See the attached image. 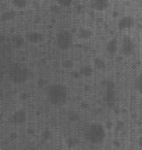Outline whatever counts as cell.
Returning <instances> with one entry per match:
<instances>
[{
  "label": "cell",
  "instance_id": "1",
  "mask_svg": "<svg viewBox=\"0 0 142 150\" xmlns=\"http://www.w3.org/2000/svg\"><path fill=\"white\" fill-rule=\"evenodd\" d=\"M46 99L48 102L55 106V107H61L64 106L68 100V89L63 83H52L46 89Z\"/></svg>",
  "mask_w": 142,
  "mask_h": 150
},
{
  "label": "cell",
  "instance_id": "2",
  "mask_svg": "<svg viewBox=\"0 0 142 150\" xmlns=\"http://www.w3.org/2000/svg\"><path fill=\"white\" fill-rule=\"evenodd\" d=\"M7 74H9V78H10V81L14 85H24V83H27L29 81L32 72H31V70L28 68L27 65L22 64V63H13L9 67Z\"/></svg>",
  "mask_w": 142,
  "mask_h": 150
},
{
  "label": "cell",
  "instance_id": "3",
  "mask_svg": "<svg viewBox=\"0 0 142 150\" xmlns=\"http://www.w3.org/2000/svg\"><path fill=\"white\" fill-rule=\"evenodd\" d=\"M106 129H104L103 124L100 122H91L85 128V138L89 143L92 145H100L103 143L106 139Z\"/></svg>",
  "mask_w": 142,
  "mask_h": 150
},
{
  "label": "cell",
  "instance_id": "4",
  "mask_svg": "<svg viewBox=\"0 0 142 150\" xmlns=\"http://www.w3.org/2000/svg\"><path fill=\"white\" fill-rule=\"evenodd\" d=\"M55 43L57 49L61 50V52H67L74 45V35L67 31V29H61L59 32L56 33V38H55Z\"/></svg>",
  "mask_w": 142,
  "mask_h": 150
},
{
  "label": "cell",
  "instance_id": "5",
  "mask_svg": "<svg viewBox=\"0 0 142 150\" xmlns=\"http://www.w3.org/2000/svg\"><path fill=\"white\" fill-rule=\"evenodd\" d=\"M135 40L131 38V35H124L119 40V52H121L123 57H130L135 53Z\"/></svg>",
  "mask_w": 142,
  "mask_h": 150
},
{
  "label": "cell",
  "instance_id": "6",
  "mask_svg": "<svg viewBox=\"0 0 142 150\" xmlns=\"http://www.w3.org/2000/svg\"><path fill=\"white\" fill-rule=\"evenodd\" d=\"M135 24H137V21L132 16H123L119 17V20H117V28H119V31H123V32L134 29Z\"/></svg>",
  "mask_w": 142,
  "mask_h": 150
},
{
  "label": "cell",
  "instance_id": "7",
  "mask_svg": "<svg viewBox=\"0 0 142 150\" xmlns=\"http://www.w3.org/2000/svg\"><path fill=\"white\" fill-rule=\"evenodd\" d=\"M24 38H25V42L29 43V45H33V46L42 45L46 40L45 33L40 32V31H29V32H27L24 35Z\"/></svg>",
  "mask_w": 142,
  "mask_h": 150
},
{
  "label": "cell",
  "instance_id": "8",
  "mask_svg": "<svg viewBox=\"0 0 142 150\" xmlns=\"http://www.w3.org/2000/svg\"><path fill=\"white\" fill-rule=\"evenodd\" d=\"M110 0H91L89 1V7L91 10L96 11V13H104V11L110 10Z\"/></svg>",
  "mask_w": 142,
  "mask_h": 150
},
{
  "label": "cell",
  "instance_id": "9",
  "mask_svg": "<svg viewBox=\"0 0 142 150\" xmlns=\"http://www.w3.org/2000/svg\"><path fill=\"white\" fill-rule=\"evenodd\" d=\"M93 35H95V32H93L92 28L89 27H80L75 32V36L80 42H89L93 38Z\"/></svg>",
  "mask_w": 142,
  "mask_h": 150
},
{
  "label": "cell",
  "instance_id": "10",
  "mask_svg": "<svg viewBox=\"0 0 142 150\" xmlns=\"http://www.w3.org/2000/svg\"><path fill=\"white\" fill-rule=\"evenodd\" d=\"M28 121V114L24 108H17L16 111L11 114V122L14 125H24Z\"/></svg>",
  "mask_w": 142,
  "mask_h": 150
},
{
  "label": "cell",
  "instance_id": "11",
  "mask_svg": "<svg viewBox=\"0 0 142 150\" xmlns=\"http://www.w3.org/2000/svg\"><path fill=\"white\" fill-rule=\"evenodd\" d=\"M104 102L107 103L109 106H113L116 102V89L114 83L110 81L106 83V95H104Z\"/></svg>",
  "mask_w": 142,
  "mask_h": 150
},
{
  "label": "cell",
  "instance_id": "12",
  "mask_svg": "<svg viewBox=\"0 0 142 150\" xmlns=\"http://www.w3.org/2000/svg\"><path fill=\"white\" fill-rule=\"evenodd\" d=\"M91 67L93 71H106L107 70V61L102 56H95L91 61Z\"/></svg>",
  "mask_w": 142,
  "mask_h": 150
},
{
  "label": "cell",
  "instance_id": "13",
  "mask_svg": "<svg viewBox=\"0 0 142 150\" xmlns=\"http://www.w3.org/2000/svg\"><path fill=\"white\" fill-rule=\"evenodd\" d=\"M104 50L109 56H117L119 54V39L117 38H111L106 42Z\"/></svg>",
  "mask_w": 142,
  "mask_h": 150
},
{
  "label": "cell",
  "instance_id": "14",
  "mask_svg": "<svg viewBox=\"0 0 142 150\" xmlns=\"http://www.w3.org/2000/svg\"><path fill=\"white\" fill-rule=\"evenodd\" d=\"M10 40H11V46H13V47H16V49H22L24 46H25V45H27L24 35H20V33L13 35Z\"/></svg>",
  "mask_w": 142,
  "mask_h": 150
},
{
  "label": "cell",
  "instance_id": "15",
  "mask_svg": "<svg viewBox=\"0 0 142 150\" xmlns=\"http://www.w3.org/2000/svg\"><path fill=\"white\" fill-rule=\"evenodd\" d=\"M16 17H17V11L14 10V8H9V10H4L0 14V21L11 22L13 20H16Z\"/></svg>",
  "mask_w": 142,
  "mask_h": 150
},
{
  "label": "cell",
  "instance_id": "16",
  "mask_svg": "<svg viewBox=\"0 0 142 150\" xmlns=\"http://www.w3.org/2000/svg\"><path fill=\"white\" fill-rule=\"evenodd\" d=\"M11 3V7L14 8L16 11H21V10H25L29 4L28 0H10Z\"/></svg>",
  "mask_w": 142,
  "mask_h": 150
},
{
  "label": "cell",
  "instance_id": "17",
  "mask_svg": "<svg viewBox=\"0 0 142 150\" xmlns=\"http://www.w3.org/2000/svg\"><path fill=\"white\" fill-rule=\"evenodd\" d=\"M75 60L74 59H70V57H67V59H63L61 60V68L63 70H67V71H72L75 70Z\"/></svg>",
  "mask_w": 142,
  "mask_h": 150
},
{
  "label": "cell",
  "instance_id": "18",
  "mask_svg": "<svg viewBox=\"0 0 142 150\" xmlns=\"http://www.w3.org/2000/svg\"><path fill=\"white\" fill-rule=\"evenodd\" d=\"M78 72L81 75V78H91L95 71H93V68L91 67V64H87V65H82L81 68L78 70Z\"/></svg>",
  "mask_w": 142,
  "mask_h": 150
},
{
  "label": "cell",
  "instance_id": "19",
  "mask_svg": "<svg viewBox=\"0 0 142 150\" xmlns=\"http://www.w3.org/2000/svg\"><path fill=\"white\" fill-rule=\"evenodd\" d=\"M80 114L77 111H70L68 114H67V120L70 121V122H78L80 121Z\"/></svg>",
  "mask_w": 142,
  "mask_h": 150
},
{
  "label": "cell",
  "instance_id": "20",
  "mask_svg": "<svg viewBox=\"0 0 142 150\" xmlns=\"http://www.w3.org/2000/svg\"><path fill=\"white\" fill-rule=\"evenodd\" d=\"M74 3V0H57V6L61 7V8H67V7H71Z\"/></svg>",
  "mask_w": 142,
  "mask_h": 150
},
{
  "label": "cell",
  "instance_id": "21",
  "mask_svg": "<svg viewBox=\"0 0 142 150\" xmlns=\"http://www.w3.org/2000/svg\"><path fill=\"white\" fill-rule=\"evenodd\" d=\"M134 86H135V91H137L138 95H141L142 92V83H141V75H138L137 79H135V83H134Z\"/></svg>",
  "mask_w": 142,
  "mask_h": 150
},
{
  "label": "cell",
  "instance_id": "22",
  "mask_svg": "<svg viewBox=\"0 0 142 150\" xmlns=\"http://www.w3.org/2000/svg\"><path fill=\"white\" fill-rule=\"evenodd\" d=\"M52 138H53V132L50 129H45L43 132H42V139L43 140H50Z\"/></svg>",
  "mask_w": 142,
  "mask_h": 150
},
{
  "label": "cell",
  "instance_id": "23",
  "mask_svg": "<svg viewBox=\"0 0 142 150\" xmlns=\"http://www.w3.org/2000/svg\"><path fill=\"white\" fill-rule=\"evenodd\" d=\"M66 143H67V146H68V147H75V146L78 145V140L74 139V138H67Z\"/></svg>",
  "mask_w": 142,
  "mask_h": 150
},
{
  "label": "cell",
  "instance_id": "24",
  "mask_svg": "<svg viewBox=\"0 0 142 150\" xmlns=\"http://www.w3.org/2000/svg\"><path fill=\"white\" fill-rule=\"evenodd\" d=\"M124 125H126V124H124V121L119 120V121H116V122H114V128L117 129V131H123V129H124Z\"/></svg>",
  "mask_w": 142,
  "mask_h": 150
},
{
  "label": "cell",
  "instance_id": "25",
  "mask_svg": "<svg viewBox=\"0 0 142 150\" xmlns=\"http://www.w3.org/2000/svg\"><path fill=\"white\" fill-rule=\"evenodd\" d=\"M103 127H104V129H106V131H107V129L110 131V129L114 128V121H107V122L104 124Z\"/></svg>",
  "mask_w": 142,
  "mask_h": 150
},
{
  "label": "cell",
  "instance_id": "26",
  "mask_svg": "<svg viewBox=\"0 0 142 150\" xmlns=\"http://www.w3.org/2000/svg\"><path fill=\"white\" fill-rule=\"evenodd\" d=\"M70 72H71V78H74V79H80V78H81L78 70H72V71H70Z\"/></svg>",
  "mask_w": 142,
  "mask_h": 150
},
{
  "label": "cell",
  "instance_id": "27",
  "mask_svg": "<svg viewBox=\"0 0 142 150\" xmlns=\"http://www.w3.org/2000/svg\"><path fill=\"white\" fill-rule=\"evenodd\" d=\"M6 40H7V36H6V33H3L1 31H0V46H3L6 43Z\"/></svg>",
  "mask_w": 142,
  "mask_h": 150
},
{
  "label": "cell",
  "instance_id": "28",
  "mask_svg": "<svg viewBox=\"0 0 142 150\" xmlns=\"http://www.w3.org/2000/svg\"><path fill=\"white\" fill-rule=\"evenodd\" d=\"M36 85H38V88H43V86L46 85V79H43V78H40V79H38V82H36Z\"/></svg>",
  "mask_w": 142,
  "mask_h": 150
},
{
  "label": "cell",
  "instance_id": "29",
  "mask_svg": "<svg viewBox=\"0 0 142 150\" xmlns=\"http://www.w3.org/2000/svg\"><path fill=\"white\" fill-rule=\"evenodd\" d=\"M60 8L61 7H59V6H52V13H59Z\"/></svg>",
  "mask_w": 142,
  "mask_h": 150
},
{
  "label": "cell",
  "instance_id": "30",
  "mask_svg": "<svg viewBox=\"0 0 142 150\" xmlns=\"http://www.w3.org/2000/svg\"><path fill=\"white\" fill-rule=\"evenodd\" d=\"M113 146H114V147H120V146H121V142L119 139H114V140H113Z\"/></svg>",
  "mask_w": 142,
  "mask_h": 150
},
{
  "label": "cell",
  "instance_id": "31",
  "mask_svg": "<svg viewBox=\"0 0 142 150\" xmlns=\"http://www.w3.org/2000/svg\"><path fill=\"white\" fill-rule=\"evenodd\" d=\"M4 97V92H3V89H1V86H0V100Z\"/></svg>",
  "mask_w": 142,
  "mask_h": 150
},
{
  "label": "cell",
  "instance_id": "32",
  "mask_svg": "<svg viewBox=\"0 0 142 150\" xmlns=\"http://www.w3.org/2000/svg\"><path fill=\"white\" fill-rule=\"evenodd\" d=\"M27 97H28L27 93H22V95H21V99H22V100H27Z\"/></svg>",
  "mask_w": 142,
  "mask_h": 150
},
{
  "label": "cell",
  "instance_id": "33",
  "mask_svg": "<svg viewBox=\"0 0 142 150\" xmlns=\"http://www.w3.org/2000/svg\"><path fill=\"white\" fill-rule=\"evenodd\" d=\"M81 107H82V108H88L89 106H88V103H87V104H85V103H82V104H81Z\"/></svg>",
  "mask_w": 142,
  "mask_h": 150
},
{
  "label": "cell",
  "instance_id": "34",
  "mask_svg": "<svg viewBox=\"0 0 142 150\" xmlns=\"http://www.w3.org/2000/svg\"><path fill=\"white\" fill-rule=\"evenodd\" d=\"M28 150H40V149H38V147H31V149H28Z\"/></svg>",
  "mask_w": 142,
  "mask_h": 150
},
{
  "label": "cell",
  "instance_id": "35",
  "mask_svg": "<svg viewBox=\"0 0 142 150\" xmlns=\"http://www.w3.org/2000/svg\"><path fill=\"white\" fill-rule=\"evenodd\" d=\"M0 120H1V112H0Z\"/></svg>",
  "mask_w": 142,
  "mask_h": 150
}]
</instances>
